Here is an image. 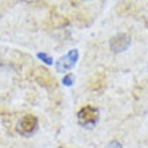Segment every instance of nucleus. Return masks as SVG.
<instances>
[{
  "instance_id": "nucleus-1",
  "label": "nucleus",
  "mask_w": 148,
  "mask_h": 148,
  "mask_svg": "<svg viewBox=\"0 0 148 148\" xmlns=\"http://www.w3.org/2000/svg\"><path fill=\"white\" fill-rule=\"evenodd\" d=\"M78 124L82 127H93L98 121V109L94 106H84L77 114Z\"/></svg>"
},
{
  "instance_id": "nucleus-2",
  "label": "nucleus",
  "mask_w": 148,
  "mask_h": 148,
  "mask_svg": "<svg viewBox=\"0 0 148 148\" xmlns=\"http://www.w3.org/2000/svg\"><path fill=\"white\" fill-rule=\"evenodd\" d=\"M36 128H38V119L35 116H32V114H26L18 123L16 131L23 136H30V135L35 132Z\"/></svg>"
},
{
  "instance_id": "nucleus-3",
  "label": "nucleus",
  "mask_w": 148,
  "mask_h": 148,
  "mask_svg": "<svg viewBox=\"0 0 148 148\" xmlns=\"http://www.w3.org/2000/svg\"><path fill=\"white\" fill-rule=\"evenodd\" d=\"M78 59V51L77 50H70L66 55H63L55 62V69L58 73H63V71L70 70L71 67L77 63Z\"/></svg>"
},
{
  "instance_id": "nucleus-4",
  "label": "nucleus",
  "mask_w": 148,
  "mask_h": 148,
  "mask_svg": "<svg viewBox=\"0 0 148 148\" xmlns=\"http://www.w3.org/2000/svg\"><path fill=\"white\" fill-rule=\"evenodd\" d=\"M129 43H131V39L129 35L127 34H117L114 35L109 42V47L113 53H123L128 49Z\"/></svg>"
},
{
  "instance_id": "nucleus-5",
  "label": "nucleus",
  "mask_w": 148,
  "mask_h": 148,
  "mask_svg": "<svg viewBox=\"0 0 148 148\" xmlns=\"http://www.w3.org/2000/svg\"><path fill=\"white\" fill-rule=\"evenodd\" d=\"M38 58L42 59L43 62L47 63V65H51V63H53V58H51L50 55L45 54V53H39V54H38Z\"/></svg>"
},
{
  "instance_id": "nucleus-6",
  "label": "nucleus",
  "mask_w": 148,
  "mask_h": 148,
  "mask_svg": "<svg viewBox=\"0 0 148 148\" xmlns=\"http://www.w3.org/2000/svg\"><path fill=\"white\" fill-rule=\"evenodd\" d=\"M63 82V85H66V86H71L73 85V82H74V75L73 74H67V75H65L62 79Z\"/></svg>"
},
{
  "instance_id": "nucleus-7",
  "label": "nucleus",
  "mask_w": 148,
  "mask_h": 148,
  "mask_svg": "<svg viewBox=\"0 0 148 148\" xmlns=\"http://www.w3.org/2000/svg\"><path fill=\"white\" fill-rule=\"evenodd\" d=\"M106 148H123V145L119 143V141H116V140H113V141H110L109 144L106 145Z\"/></svg>"
}]
</instances>
